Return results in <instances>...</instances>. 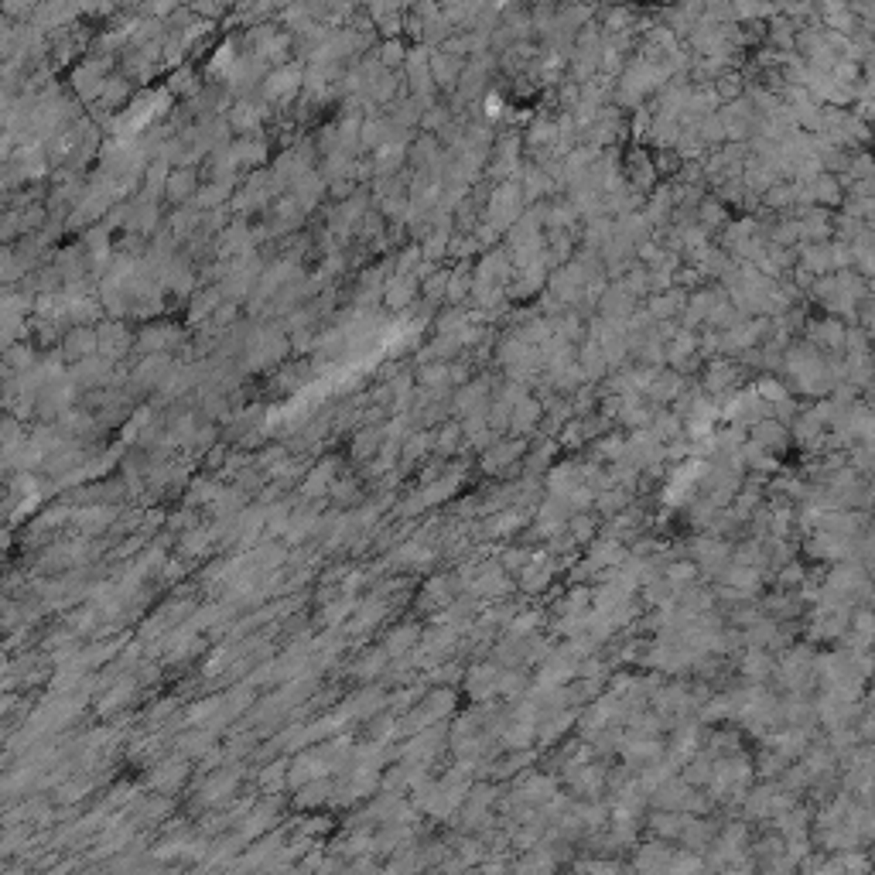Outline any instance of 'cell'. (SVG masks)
<instances>
[{"instance_id":"d6986e66","label":"cell","mask_w":875,"mask_h":875,"mask_svg":"<svg viewBox=\"0 0 875 875\" xmlns=\"http://www.w3.org/2000/svg\"><path fill=\"white\" fill-rule=\"evenodd\" d=\"M403 62V45L400 41H387L383 48H380V69H393V65H400Z\"/></svg>"},{"instance_id":"d4e9b609","label":"cell","mask_w":875,"mask_h":875,"mask_svg":"<svg viewBox=\"0 0 875 875\" xmlns=\"http://www.w3.org/2000/svg\"><path fill=\"white\" fill-rule=\"evenodd\" d=\"M499 106H503V103H499V96H489V99H486V113H489V116H499Z\"/></svg>"},{"instance_id":"ac0fdd59","label":"cell","mask_w":875,"mask_h":875,"mask_svg":"<svg viewBox=\"0 0 875 875\" xmlns=\"http://www.w3.org/2000/svg\"><path fill=\"white\" fill-rule=\"evenodd\" d=\"M393 83H397V79H393L390 72H380V76L373 79V86H370V96L377 99V103H387V99L393 96Z\"/></svg>"},{"instance_id":"cb8c5ba5","label":"cell","mask_w":875,"mask_h":875,"mask_svg":"<svg viewBox=\"0 0 875 875\" xmlns=\"http://www.w3.org/2000/svg\"><path fill=\"white\" fill-rule=\"evenodd\" d=\"M424 448H428V434H410V441H407V448H403V458L414 462Z\"/></svg>"},{"instance_id":"8fae6325","label":"cell","mask_w":875,"mask_h":875,"mask_svg":"<svg viewBox=\"0 0 875 875\" xmlns=\"http://www.w3.org/2000/svg\"><path fill=\"white\" fill-rule=\"evenodd\" d=\"M523 185H527V195H530V198H540L544 192H551V189H554V178H551L544 168H527Z\"/></svg>"},{"instance_id":"603a6c76","label":"cell","mask_w":875,"mask_h":875,"mask_svg":"<svg viewBox=\"0 0 875 875\" xmlns=\"http://www.w3.org/2000/svg\"><path fill=\"white\" fill-rule=\"evenodd\" d=\"M458 434H462V428H458V424L441 428V434H438V448H441V452H452V448H455V441H458Z\"/></svg>"},{"instance_id":"ffe728a7","label":"cell","mask_w":875,"mask_h":875,"mask_svg":"<svg viewBox=\"0 0 875 875\" xmlns=\"http://www.w3.org/2000/svg\"><path fill=\"white\" fill-rule=\"evenodd\" d=\"M445 288H448V274H445V271H438L434 277H428V281H424V297H428V301H438V297L445 294Z\"/></svg>"},{"instance_id":"44dd1931","label":"cell","mask_w":875,"mask_h":875,"mask_svg":"<svg viewBox=\"0 0 875 875\" xmlns=\"http://www.w3.org/2000/svg\"><path fill=\"white\" fill-rule=\"evenodd\" d=\"M233 123H236V130H246V127H253V123H257V106H246V103H240V106L233 109Z\"/></svg>"},{"instance_id":"9a60e30c","label":"cell","mask_w":875,"mask_h":875,"mask_svg":"<svg viewBox=\"0 0 875 875\" xmlns=\"http://www.w3.org/2000/svg\"><path fill=\"white\" fill-rule=\"evenodd\" d=\"M93 349H96V335H93V332L76 328V332H72V339H69V352H72V356H89Z\"/></svg>"},{"instance_id":"2e32d148","label":"cell","mask_w":875,"mask_h":875,"mask_svg":"<svg viewBox=\"0 0 875 875\" xmlns=\"http://www.w3.org/2000/svg\"><path fill=\"white\" fill-rule=\"evenodd\" d=\"M356 438H359V441H356V455H359V458H366V455H370V452L380 445V438H383V428H363Z\"/></svg>"},{"instance_id":"8992f818","label":"cell","mask_w":875,"mask_h":875,"mask_svg":"<svg viewBox=\"0 0 875 875\" xmlns=\"http://www.w3.org/2000/svg\"><path fill=\"white\" fill-rule=\"evenodd\" d=\"M783 438H786V428L777 424L773 417H763L759 424H752V445H759V448H777V445H783Z\"/></svg>"},{"instance_id":"7a4b0ae2","label":"cell","mask_w":875,"mask_h":875,"mask_svg":"<svg viewBox=\"0 0 875 875\" xmlns=\"http://www.w3.org/2000/svg\"><path fill=\"white\" fill-rule=\"evenodd\" d=\"M428 69H431V83H438L441 89H452L462 76V59H455L448 52H434L428 59Z\"/></svg>"},{"instance_id":"ba28073f","label":"cell","mask_w":875,"mask_h":875,"mask_svg":"<svg viewBox=\"0 0 875 875\" xmlns=\"http://www.w3.org/2000/svg\"><path fill=\"white\" fill-rule=\"evenodd\" d=\"M681 304H687V294H681V291L657 294V297L650 301V311H646V315H650V318H674Z\"/></svg>"},{"instance_id":"7c38bea8","label":"cell","mask_w":875,"mask_h":875,"mask_svg":"<svg viewBox=\"0 0 875 875\" xmlns=\"http://www.w3.org/2000/svg\"><path fill=\"white\" fill-rule=\"evenodd\" d=\"M469 288H472V271L462 264L455 274H448V288H445V297H452V301H462Z\"/></svg>"},{"instance_id":"52a82bcc","label":"cell","mask_w":875,"mask_h":875,"mask_svg":"<svg viewBox=\"0 0 875 875\" xmlns=\"http://www.w3.org/2000/svg\"><path fill=\"white\" fill-rule=\"evenodd\" d=\"M297 83H301V69H294V65H284V69H277L271 79H267V96H288L297 89Z\"/></svg>"},{"instance_id":"9c48e42d","label":"cell","mask_w":875,"mask_h":875,"mask_svg":"<svg viewBox=\"0 0 875 875\" xmlns=\"http://www.w3.org/2000/svg\"><path fill=\"white\" fill-rule=\"evenodd\" d=\"M739 380V370L732 366V363H725V359H718V363H711V370H708V390L711 393H718V390L732 387Z\"/></svg>"},{"instance_id":"6da1fadb","label":"cell","mask_w":875,"mask_h":875,"mask_svg":"<svg viewBox=\"0 0 875 875\" xmlns=\"http://www.w3.org/2000/svg\"><path fill=\"white\" fill-rule=\"evenodd\" d=\"M797 198L803 202H824V205H838L841 202V182L834 175H817L810 182H803V192H797Z\"/></svg>"},{"instance_id":"4fadbf2b","label":"cell","mask_w":875,"mask_h":875,"mask_svg":"<svg viewBox=\"0 0 875 875\" xmlns=\"http://www.w3.org/2000/svg\"><path fill=\"white\" fill-rule=\"evenodd\" d=\"M421 383L428 390H441V387H448L452 380H448V363H428L424 370H421Z\"/></svg>"},{"instance_id":"277c9868","label":"cell","mask_w":875,"mask_h":875,"mask_svg":"<svg viewBox=\"0 0 875 875\" xmlns=\"http://www.w3.org/2000/svg\"><path fill=\"white\" fill-rule=\"evenodd\" d=\"M407 72H410V86H414V99H428L431 93V69H428V55L417 48L407 55Z\"/></svg>"},{"instance_id":"30bf717a","label":"cell","mask_w":875,"mask_h":875,"mask_svg":"<svg viewBox=\"0 0 875 875\" xmlns=\"http://www.w3.org/2000/svg\"><path fill=\"white\" fill-rule=\"evenodd\" d=\"M520 452H523V441H520V438H516V441H506V445H492L486 452V469H503V465H509Z\"/></svg>"},{"instance_id":"5bb4252c","label":"cell","mask_w":875,"mask_h":875,"mask_svg":"<svg viewBox=\"0 0 875 875\" xmlns=\"http://www.w3.org/2000/svg\"><path fill=\"white\" fill-rule=\"evenodd\" d=\"M192 189H195V178H192L189 168H185V171H175V175L168 178V198H175V202H182Z\"/></svg>"},{"instance_id":"7402d4cb","label":"cell","mask_w":875,"mask_h":875,"mask_svg":"<svg viewBox=\"0 0 875 875\" xmlns=\"http://www.w3.org/2000/svg\"><path fill=\"white\" fill-rule=\"evenodd\" d=\"M421 123L431 127V130H434V127H445V123H448V109H445V106H428V109L421 113Z\"/></svg>"},{"instance_id":"3957f363","label":"cell","mask_w":875,"mask_h":875,"mask_svg":"<svg viewBox=\"0 0 875 875\" xmlns=\"http://www.w3.org/2000/svg\"><path fill=\"white\" fill-rule=\"evenodd\" d=\"M537 421H540V403H537V400L523 397V400H516V403L509 407V431L530 434V431L537 428Z\"/></svg>"},{"instance_id":"5b68a950","label":"cell","mask_w":875,"mask_h":875,"mask_svg":"<svg viewBox=\"0 0 875 875\" xmlns=\"http://www.w3.org/2000/svg\"><path fill=\"white\" fill-rule=\"evenodd\" d=\"M810 335H814L817 346H831V349H845V342H848V328H841V321H834V318L814 321V325H810ZM817 346H814V349H817Z\"/></svg>"},{"instance_id":"e0dca14e","label":"cell","mask_w":875,"mask_h":875,"mask_svg":"<svg viewBox=\"0 0 875 875\" xmlns=\"http://www.w3.org/2000/svg\"><path fill=\"white\" fill-rule=\"evenodd\" d=\"M725 222V212L718 202H701V233L704 229H718Z\"/></svg>"}]
</instances>
